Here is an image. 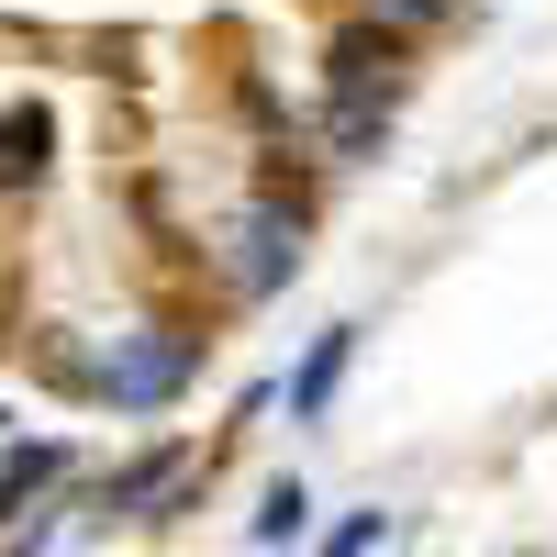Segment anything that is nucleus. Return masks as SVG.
I'll return each mask as SVG.
<instances>
[{"instance_id": "nucleus-1", "label": "nucleus", "mask_w": 557, "mask_h": 557, "mask_svg": "<svg viewBox=\"0 0 557 557\" xmlns=\"http://www.w3.org/2000/svg\"><path fill=\"white\" fill-rule=\"evenodd\" d=\"M190 368H201V346H190V335H168V323H134V335H112L101 391H112L123 412H168L178 391H190Z\"/></svg>"}, {"instance_id": "nucleus-5", "label": "nucleus", "mask_w": 557, "mask_h": 557, "mask_svg": "<svg viewBox=\"0 0 557 557\" xmlns=\"http://www.w3.org/2000/svg\"><path fill=\"white\" fill-rule=\"evenodd\" d=\"M346 357H357V323H335V335H312V357H301V380H290V424H323V401H335V380H346Z\"/></svg>"}, {"instance_id": "nucleus-6", "label": "nucleus", "mask_w": 557, "mask_h": 557, "mask_svg": "<svg viewBox=\"0 0 557 557\" xmlns=\"http://www.w3.org/2000/svg\"><path fill=\"white\" fill-rule=\"evenodd\" d=\"M323 134H335V157H380V146H391V101H368V89H335Z\"/></svg>"}, {"instance_id": "nucleus-9", "label": "nucleus", "mask_w": 557, "mask_h": 557, "mask_svg": "<svg viewBox=\"0 0 557 557\" xmlns=\"http://www.w3.org/2000/svg\"><path fill=\"white\" fill-rule=\"evenodd\" d=\"M380 535H391V513H380V502H368V513H346V524H335V546H323V557H368Z\"/></svg>"}, {"instance_id": "nucleus-2", "label": "nucleus", "mask_w": 557, "mask_h": 557, "mask_svg": "<svg viewBox=\"0 0 557 557\" xmlns=\"http://www.w3.org/2000/svg\"><path fill=\"white\" fill-rule=\"evenodd\" d=\"M235 290L246 301H268V290H290L301 278V212H278V201H257V212H235Z\"/></svg>"}, {"instance_id": "nucleus-10", "label": "nucleus", "mask_w": 557, "mask_h": 557, "mask_svg": "<svg viewBox=\"0 0 557 557\" xmlns=\"http://www.w3.org/2000/svg\"><path fill=\"white\" fill-rule=\"evenodd\" d=\"M368 12H391V23H435L446 0H368Z\"/></svg>"}, {"instance_id": "nucleus-7", "label": "nucleus", "mask_w": 557, "mask_h": 557, "mask_svg": "<svg viewBox=\"0 0 557 557\" xmlns=\"http://www.w3.org/2000/svg\"><path fill=\"white\" fill-rule=\"evenodd\" d=\"M178 480H190V446H157V457H134V469L112 480V513H146V502H168Z\"/></svg>"}, {"instance_id": "nucleus-3", "label": "nucleus", "mask_w": 557, "mask_h": 557, "mask_svg": "<svg viewBox=\"0 0 557 557\" xmlns=\"http://www.w3.org/2000/svg\"><path fill=\"white\" fill-rule=\"evenodd\" d=\"M45 157H57V112H45V101H12V112H0V190H34Z\"/></svg>"}, {"instance_id": "nucleus-11", "label": "nucleus", "mask_w": 557, "mask_h": 557, "mask_svg": "<svg viewBox=\"0 0 557 557\" xmlns=\"http://www.w3.org/2000/svg\"><path fill=\"white\" fill-rule=\"evenodd\" d=\"M0 435H12V412H0Z\"/></svg>"}, {"instance_id": "nucleus-12", "label": "nucleus", "mask_w": 557, "mask_h": 557, "mask_svg": "<svg viewBox=\"0 0 557 557\" xmlns=\"http://www.w3.org/2000/svg\"><path fill=\"white\" fill-rule=\"evenodd\" d=\"M23 557H34V546H23Z\"/></svg>"}, {"instance_id": "nucleus-8", "label": "nucleus", "mask_w": 557, "mask_h": 557, "mask_svg": "<svg viewBox=\"0 0 557 557\" xmlns=\"http://www.w3.org/2000/svg\"><path fill=\"white\" fill-rule=\"evenodd\" d=\"M301 524H312V491H301V480H278V491L257 502V546H290Z\"/></svg>"}, {"instance_id": "nucleus-4", "label": "nucleus", "mask_w": 557, "mask_h": 557, "mask_svg": "<svg viewBox=\"0 0 557 557\" xmlns=\"http://www.w3.org/2000/svg\"><path fill=\"white\" fill-rule=\"evenodd\" d=\"M391 67H401V45L391 34H335V45H323V78H335V89H368V101H391Z\"/></svg>"}]
</instances>
